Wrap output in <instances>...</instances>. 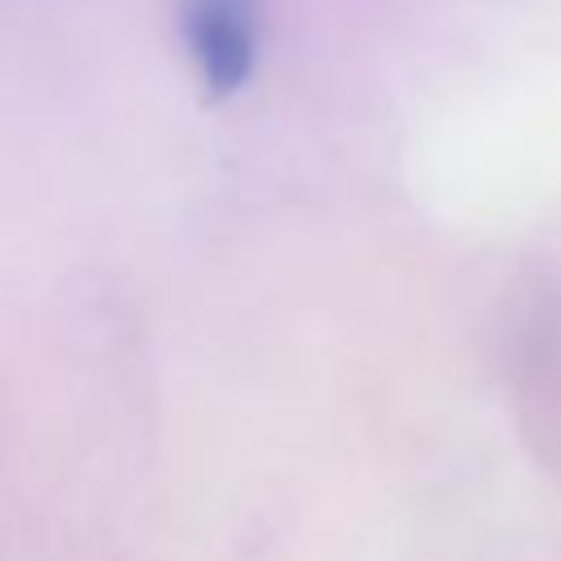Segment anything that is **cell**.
<instances>
[{
	"mask_svg": "<svg viewBox=\"0 0 561 561\" xmlns=\"http://www.w3.org/2000/svg\"><path fill=\"white\" fill-rule=\"evenodd\" d=\"M188 44L215 92H232L254 61V31L245 0H193Z\"/></svg>",
	"mask_w": 561,
	"mask_h": 561,
	"instance_id": "obj_1",
	"label": "cell"
}]
</instances>
